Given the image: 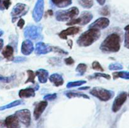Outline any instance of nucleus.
<instances>
[{"label": "nucleus", "instance_id": "1", "mask_svg": "<svg viewBox=\"0 0 129 128\" xmlns=\"http://www.w3.org/2000/svg\"><path fill=\"white\" fill-rule=\"evenodd\" d=\"M121 37L117 33H112L106 37L100 46L101 51L105 53L118 52L120 49Z\"/></svg>", "mask_w": 129, "mask_h": 128}, {"label": "nucleus", "instance_id": "2", "mask_svg": "<svg viewBox=\"0 0 129 128\" xmlns=\"http://www.w3.org/2000/svg\"><path fill=\"white\" fill-rule=\"evenodd\" d=\"M100 36V30L96 28H89L79 36L76 43L78 46L87 47L96 41Z\"/></svg>", "mask_w": 129, "mask_h": 128}, {"label": "nucleus", "instance_id": "3", "mask_svg": "<svg viewBox=\"0 0 129 128\" xmlns=\"http://www.w3.org/2000/svg\"><path fill=\"white\" fill-rule=\"evenodd\" d=\"M79 9L77 7H71L68 10H58L55 12V16L57 21L64 22L69 21L71 20L76 18L79 15Z\"/></svg>", "mask_w": 129, "mask_h": 128}, {"label": "nucleus", "instance_id": "4", "mask_svg": "<svg viewBox=\"0 0 129 128\" xmlns=\"http://www.w3.org/2000/svg\"><path fill=\"white\" fill-rule=\"evenodd\" d=\"M89 94L93 96L98 98L101 101L103 102L108 101L112 99L115 95L114 92L112 90L100 87H93L90 90Z\"/></svg>", "mask_w": 129, "mask_h": 128}, {"label": "nucleus", "instance_id": "5", "mask_svg": "<svg viewBox=\"0 0 129 128\" xmlns=\"http://www.w3.org/2000/svg\"><path fill=\"white\" fill-rule=\"evenodd\" d=\"M42 27L40 25H28L25 28L24 36L27 40H36L40 38Z\"/></svg>", "mask_w": 129, "mask_h": 128}, {"label": "nucleus", "instance_id": "6", "mask_svg": "<svg viewBox=\"0 0 129 128\" xmlns=\"http://www.w3.org/2000/svg\"><path fill=\"white\" fill-rule=\"evenodd\" d=\"M93 16L91 12L88 11H84L81 13L80 16L76 18L71 20L68 21L66 25L68 26H73L75 25H86L89 23L93 19Z\"/></svg>", "mask_w": 129, "mask_h": 128}, {"label": "nucleus", "instance_id": "7", "mask_svg": "<svg viewBox=\"0 0 129 128\" xmlns=\"http://www.w3.org/2000/svg\"><path fill=\"white\" fill-rule=\"evenodd\" d=\"M29 10L28 5L23 3H17L12 9L11 16L12 17V22L15 23L17 19L25 16Z\"/></svg>", "mask_w": 129, "mask_h": 128}, {"label": "nucleus", "instance_id": "8", "mask_svg": "<svg viewBox=\"0 0 129 128\" xmlns=\"http://www.w3.org/2000/svg\"><path fill=\"white\" fill-rule=\"evenodd\" d=\"M44 12V0H37L32 12V17L34 21L39 23L41 21Z\"/></svg>", "mask_w": 129, "mask_h": 128}, {"label": "nucleus", "instance_id": "9", "mask_svg": "<svg viewBox=\"0 0 129 128\" xmlns=\"http://www.w3.org/2000/svg\"><path fill=\"white\" fill-rule=\"evenodd\" d=\"M127 95L128 94L127 92H122L116 97L115 99L113 100V104H112V110L113 112H117L118 111H119L122 105L127 100Z\"/></svg>", "mask_w": 129, "mask_h": 128}, {"label": "nucleus", "instance_id": "10", "mask_svg": "<svg viewBox=\"0 0 129 128\" xmlns=\"http://www.w3.org/2000/svg\"><path fill=\"white\" fill-rule=\"evenodd\" d=\"M15 115L20 122L25 126L28 127L31 123V112L27 109H21L17 110L15 112Z\"/></svg>", "mask_w": 129, "mask_h": 128}, {"label": "nucleus", "instance_id": "11", "mask_svg": "<svg viewBox=\"0 0 129 128\" xmlns=\"http://www.w3.org/2000/svg\"><path fill=\"white\" fill-rule=\"evenodd\" d=\"M52 51V46L45 43L44 42L37 43L35 45V53L37 55H45Z\"/></svg>", "mask_w": 129, "mask_h": 128}, {"label": "nucleus", "instance_id": "12", "mask_svg": "<svg viewBox=\"0 0 129 128\" xmlns=\"http://www.w3.org/2000/svg\"><path fill=\"white\" fill-rule=\"evenodd\" d=\"M110 25V20L107 18L101 17L89 25L88 28H96L103 30L108 27Z\"/></svg>", "mask_w": 129, "mask_h": 128}, {"label": "nucleus", "instance_id": "13", "mask_svg": "<svg viewBox=\"0 0 129 128\" xmlns=\"http://www.w3.org/2000/svg\"><path fill=\"white\" fill-rule=\"evenodd\" d=\"M48 105V102L47 100H42L35 104V108L34 110V116L35 120H38L41 117Z\"/></svg>", "mask_w": 129, "mask_h": 128}, {"label": "nucleus", "instance_id": "14", "mask_svg": "<svg viewBox=\"0 0 129 128\" xmlns=\"http://www.w3.org/2000/svg\"><path fill=\"white\" fill-rule=\"evenodd\" d=\"M5 124L7 128H20V120L15 114L8 116L5 120Z\"/></svg>", "mask_w": 129, "mask_h": 128}, {"label": "nucleus", "instance_id": "15", "mask_svg": "<svg viewBox=\"0 0 129 128\" xmlns=\"http://www.w3.org/2000/svg\"><path fill=\"white\" fill-rule=\"evenodd\" d=\"M80 31V28L78 26H71L66 30L60 31L59 34V36L60 38L63 40H67L68 36H72L78 33Z\"/></svg>", "mask_w": 129, "mask_h": 128}, {"label": "nucleus", "instance_id": "16", "mask_svg": "<svg viewBox=\"0 0 129 128\" xmlns=\"http://www.w3.org/2000/svg\"><path fill=\"white\" fill-rule=\"evenodd\" d=\"M34 50V44L31 40H25L23 41L21 46V51L23 55L25 56L30 55Z\"/></svg>", "mask_w": 129, "mask_h": 128}, {"label": "nucleus", "instance_id": "17", "mask_svg": "<svg viewBox=\"0 0 129 128\" xmlns=\"http://www.w3.org/2000/svg\"><path fill=\"white\" fill-rule=\"evenodd\" d=\"M49 80L55 87L62 86L64 82L62 75L61 74H57V73L52 74L49 77Z\"/></svg>", "mask_w": 129, "mask_h": 128}, {"label": "nucleus", "instance_id": "18", "mask_svg": "<svg viewBox=\"0 0 129 128\" xmlns=\"http://www.w3.org/2000/svg\"><path fill=\"white\" fill-rule=\"evenodd\" d=\"M19 97L21 99H25V98L34 97L35 96V88H26L23 89L19 91Z\"/></svg>", "mask_w": 129, "mask_h": 128}, {"label": "nucleus", "instance_id": "19", "mask_svg": "<svg viewBox=\"0 0 129 128\" xmlns=\"http://www.w3.org/2000/svg\"><path fill=\"white\" fill-rule=\"evenodd\" d=\"M35 75L38 77L39 81L41 84H45L47 82L48 78H49V72L45 69H38L35 72Z\"/></svg>", "mask_w": 129, "mask_h": 128}, {"label": "nucleus", "instance_id": "20", "mask_svg": "<svg viewBox=\"0 0 129 128\" xmlns=\"http://www.w3.org/2000/svg\"><path fill=\"white\" fill-rule=\"evenodd\" d=\"M14 49L12 46L8 45H6L2 51V55L8 61H13L14 59L13 57Z\"/></svg>", "mask_w": 129, "mask_h": 128}, {"label": "nucleus", "instance_id": "21", "mask_svg": "<svg viewBox=\"0 0 129 128\" xmlns=\"http://www.w3.org/2000/svg\"><path fill=\"white\" fill-rule=\"evenodd\" d=\"M73 0H50L52 5L59 8H64L70 6Z\"/></svg>", "mask_w": 129, "mask_h": 128}, {"label": "nucleus", "instance_id": "22", "mask_svg": "<svg viewBox=\"0 0 129 128\" xmlns=\"http://www.w3.org/2000/svg\"><path fill=\"white\" fill-rule=\"evenodd\" d=\"M66 95L67 97L69 99H72V98H84V99H89V97L86 94L82 92H68L66 93Z\"/></svg>", "mask_w": 129, "mask_h": 128}, {"label": "nucleus", "instance_id": "23", "mask_svg": "<svg viewBox=\"0 0 129 128\" xmlns=\"http://www.w3.org/2000/svg\"><path fill=\"white\" fill-rule=\"evenodd\" d=\"M112 74H113V78L114 80L117 79L118 78L129 80V71L115 72H113Z\"/></svg>", "mask_w": 129, "mask_h": 128}, {"label": "nucleus", "instance_id": "24", "mask_svg": "<svg viewBox=\"0 0 129 128\" xmlns=\"http://www.w3.org/2000/svg\"><path fill=\"white\" fill-rule=\"evenodd\" d=\"M24 103V102L22 100H16L15 101L12 102L8 104H6V105H3V106L0 107V110H3L5 109H10V108L18 106V105H21Z\"/></svg>", "mask_w": 129, "mask_h": 128}, {"label": "nucleus", "instance_id": "25", "mask_svg": "<svg viewBox=\"0 0 129 128\" xmlns=\"http://www.w3.org/2000/svg\"><path fill=\"white\" fill-rule=\"evenodd\" d=\"M87 66L86 64L84 63H81L78 65V66L76 67V71L79 74V76H83L84 74L86 73L87 70Z\"/></svg>", "mask_w": 129, "mask_h": 128}, {"label": "nucleus", "instance_id": "26", "mask_svg": "<svg viewBox=\"0 0 129 128\" xmlns=\"http://www.w3.org/2000/svg\"><path fill=\"white\" fill-rule=\"evenodd\" d=\"M88 78L89 79H98V78H104V79L110 80L111 79V76L109 74H104V73H95L93 75L88 76Z\"/></svg>", "mask_w": 129, "mask_h": 128}, {"label": "nucleus", "instance_id": "27", "mask_svg": "<svg viewBox=\"0 0 129 128\" xmlns=\"http://www.w3.org/2000/svg\"><path fill=\"white\" fill-rule=\"evenodd\" d=\"M86 83V80H78V81H73L69 82L67 84L66 87L68 89H71L73 87H80L83 84H85Z\"/></svg>", "mask_w": 129, "mask_h": 128}, {"label": "nucleus", "instance_id": "28", "mask_svg": "<svg viewBox=\"0 0 129 128\" xmlns=\"http://www.w3.org/2000/svg\"><path fill=\"white\" fill-rule=\"evenodd\" d=\"M78 3L83 8L89 9L93 6V0H78Z\"/></svg>", "mask_w": 129, "mask_h": 128}, {"label": "nucleus", "instance_id": "29", "mask_svg": "<svg viewBox=\"0 0 129 128\" xmlns=\"http://www.w3.org/2000/svg\"><path fill=\"white\" fill-rule=\"evenodd\" d=\"M26 72H27L28 74V79L25 82V84H27V83H32L34 84H35V77H36L35 73L31 70H28Z\"/></svg>", "mask_w": 129, "mask_h": 128}, {"label": "nucleus", "instance_id": "30", "mask_svg": "<svg viewBox=\"0 0 129 128\" xmlns=\"http://www.w3.org/2000/svg\"><path fill=\"white\" fill-rule=\"evenodd\" d=\"M11 4V0H0V11L8 10Z\"/></svg>", "mask_w": 129, "mask_h": 128}, {"label": "nucleus", "instance_id": "31", "mask_svg": "<svg viewBox=\"0 0 129 128\" xmlns=\"http://www.w3.org/2000/svg\"><path fill=\"white\" fill-rule=\"evenodd\" d=\"M125 30V41L124 46L129 49V25L124 28Z\"/></svg>", "mask_w": 129, "mask_h": 128}, {"label": "nucleus", "instance_id": "32", "mask_svg": "<svg viewBox=\"0 0 129 128\" xmlns=\"http://www.w3.org/2000/svg\"><path fill=\"white\" fill-rule=\"evenodd\" d=\"M108 69L110 70H120L123 69V65L119 63H110L108 65Z\"/></svg>", "mask_w": 129, "mask_h": 128}, {"label": "nucleus", "instance_id": "33", "mask_svg": "<svg viewBox=\"0 0 129 128\" xmlns=\"http://www.w3.org/2000/svg\"><path fill=\"white\" fill-rule=\"evenodd\" d=\"M92 69L98 72L104 71V69L98 61H94L92 63Z\"/></svg>", "mask_w": 129, "mask_h": 128}, {"label": "nucleus", "instance_id": "34", "mask_svg": "<svg viewBox=\"0 0 129 128\" xmlns=\"http://www.w3.org/2000/svg\"><path fill=\"white\" fill-rule=\"evenodd\" d=\"M15 77H16V76L15 75H11V76L10 77H3L0 75V82L5 83H10L11 81L15 80Z\"/></svg>", "mask_w": 129, "mask_h": 128}, {"label": "nucleus", "instance_id": "35", "mask_svg": "<svg viewBox=\"0 0 129 128\" xmlns=\"http://www.w3.org/2000/svg\"><path fill=\"white\" fill-rule=\"evenodd\" d=\"M100 15H102V16H108V15L110 14V11L109 8L108 6H103L102 8H101V10L99 11Z\"/></svg>", "mask_w": 129, "mask_h": 128}, {"label": "nucleus", "instance_id": "36", "mask_svg": "<svg viewBox=\"0 0 129 128\" xmlns=\"http://www.w3.org/2000/svg\"><path fill=\"white\" fill-rule=\"evenodd\" d=\"M57 95L56 93H54V94H48L47 95H44V99L45 100H49V101H52L55 99H57Z\"/></svg>", "mask_w": 129, "mask_h": 128}, {"label": "nucleus", "instance_id": "37", "mask_svg": "<svg viewBox=\"0 0 129 128\" xmlns=\"http://www.w3.org/2000/svg\"><path fill=\"white\" fill-rule=\"evenodd\" d=\"M52 51H54L55 53H57L59 54H61V55H68V51H65L63 50L61 48H59L58 46H52Z\"/></svg>", "mask_w": 129, "mask_h": 128}, {"label": "nucleus", "instance_id": "38", "mask_svg": "<svg viewBox=\"0 0 129 128\" xmlns=\"http://www.w3.org/2000/svg\"><path fill=\"white\" fill-rule=\"evenodd\" d=\"M48 62L50 64H51V65H59V63H60V60L59 58H56V57H52L50 58L49 59V60H48Z\"/></svg>", "mask_w": 129, "mask_h": 128}, {"label": "nucleus", "instance_id": "39", "mask_svg": "<svg viewBox=\"0 0 129 128\" xmlns=\"http://www.w3.org/2000/svg\"><path fill=\"white\" fill-rule=\"evenodd\" d=\"M26 58L24 57V56H16V57L14 58L13 61L15 63H21L26 61Z\"/></svg>", "mask_w": 129, "mask_h": 128}, {"label": "nucleus", "instance_id": "40", "mask_svg": "<svg viewBox=\"0 0 129 128\" xmlns=\"http://www.w3.org/2000/svg\"><path fill=\"white\" fill-rule=\"evenodd\" d=\"M64 62L67 65H72L74 63L75 61H74V59L73 58V57L71 56H69V57L66 58L64 59Z\"/></svg>", "mask_w": 129, "mask_h": 128}, {"label": "nucleus", "instance_id": "41", "mask_svg": "<svg viewBox=\"0 0 129 128\" xmlns=\"http://www.w3.org/2000/svg\"><path fill=\"white\" fill-rule=\"evenodd\" d=\"M25 20H24L23 19H22V18H20V20H19L18 22L17 26H18V27L20 28V29H22L23 28V26H24V25H25Z\"/></svg>", "mask_w": 129, "mask_h": 128}, {"label": "nucleus", "instance_id": "42", "mask_svg": "<svg viewBox=\"0 0 129 128\" xmlns=\"http://www.w3.org/2000/svg\"><path fill=\"white\" fill-rule=\"evenodd\" d=\"M96 1L100 5H101V6H103V5L105 4L106 0H96Z\"/></svg>", "mask_w": 129, "mask_h": 128}, {"label": "nucleus", "instance_id": "43", "mask_svg": "<svg viewBox=\"0 0 129 128\" xmlns=\"http://www.w3.org/2000/svg\"><path fill=\"white\" fill-rule=\"evenodd\" d=\"M3 44H4V41L3 39H0V51L1 50H2L3 46Z\"/></svg>", "mask_w": 129, "mask_h": 128}, {"label": "nucleus", "instance_id": "44", "mask_svg": "<svg viewBox=\"0 0 129 128\" xmlns=\"http://www.w3.org/2000/svg\"><path fill=\"white\" fill-rule=\"evenodd\" d=\"M90 89V87L87 86V87H79L78 89L81 90H87V89Z\"/></svg>", "mask_w": 129, "mask_h": 128}, {"label": "nucleus", "instance_id": "45", "mask_svg": "<svg viewBox=\"0 0 129 128\" xmlns=\"http://www.w3.org/2000/svg\"><path fill=\"white\" fill-rule=\"evenodd\" d=\"M4 126H5V121L0 120V127H4Z\"/></svg>", "mask_w": 129, "mask_h": 128}, {"label": "nucleus", "instance_id": "46", "mask_svg": "<svg viewBox=\"0 0 129 128\" xmlns=\"http://www.w3.org/2000/svg\"><path fill=\"white\" fill-rule=\"evenodd\" d=\"M3 33H4V31H3L2 30H1V29H0V37H1L3 35Z\"/></svg>", "mask_w": 129, "mask_h": 128}, {"label": "nucleus", "instance_id": "47", "mask_svg": "<svg viewBox=\"0 0 129 128\" xmlns=\"http://www.w3.org/2000/svg\"><path fill=\"white\" fill-rule=\"evenodd\" d=\"M128 96H129V94H128Z\"/></svg>", "mask_w": 129, "mask_h": 128}]
</instances>
